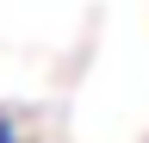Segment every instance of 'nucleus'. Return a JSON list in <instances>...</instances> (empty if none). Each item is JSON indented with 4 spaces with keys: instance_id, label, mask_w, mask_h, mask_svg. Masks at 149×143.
Returning <instances> with one entry per match:
<instances>
[{
    "instance_id": "f257e3e1",
    "label": "nucleus",
    "mask_w": 149,
    "mask_h": 143,
    "mask_svg": "<svg viewBox=\"0 0 149 143\" xmlns=\"http://www.w3.org/2000/svg\"><path fill=\"white\" fill-rule=\"evenodd\" d=\"M0 143H31L25 137V118H19L13 106H0Z\"/></svg>"
}]
</instances>
